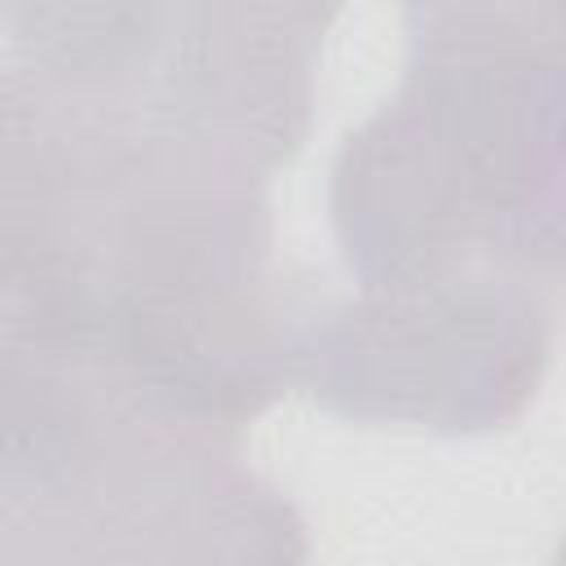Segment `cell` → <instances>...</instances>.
Masks as SVG:
<instances>
[{
  "label": "cell",
  "instance_id": "4",
  "mask_svg": "<svg viewBox=\"0 0 566 566\" xmlns=\"http://www.w3.org/2000/svg\"><path fill=\"white\" fill-rule=\"evenodd\" d=\"M296 504L239 438L146 416L57 482L0 495V566H305Z\"/></svg>",
  "mask_w": 566,
  "mask_h": 566
},
{
  "label": "cell",
  "instance_id": "6",
  "mask_svg": "<svg viewBox=\"0 0 566 566\" xmlns=\"http://www.w3.org/2000/svg\"><path fill=\"white\" fill-rule=\"evenodd\" d=\"M142 137L146 128L119 93L31 62L0 66V234L66 212Z\"/></svg>",
  "mask_w": 566,
  "mask_h": 566
},
{
  "label": "cell",
  "instance_id": "5",
  "mask_svg": "<svg viewBox=\"0 0 566 566\" xmlns=\"http://www.w3.org/2000/svg\"><path fill=\"white\" fill-rule=\"evenodd\" d=\"M332 18V4H159L133 84L142 128L265 181L310 133Z\"/></svg>",
  "mask_w": 566,
  "mask_h": 566
},
{
  "label": "cell",
  "instance_id": "3",
  "mask_svg": "<svg viewBox=\"0 0 566 566\" xmlns=\"http://www.w3.org/2000/svg\"><path fill=\"white\" fill-rule=\"evenodd\" d=\"M548 354L553 283L464 265L323 305L301 385L332 416L460 438L513 424L539 394Z\"/></svg>",
  "mask_w": 566,
  "mask_h": 566
},
{
  "label": "cell",
  "instance_id": "2",
  "mask_svg": "<svg viewBox=\"0 0 566 566\" xmlns=\"http://www.w3.org/2000/svg\"><path fill=\"white\" fill-rule=\"evenodd\" d=\"M398 93L332 164V226L363 287L464 265L557 279L562 9L411 4Z\"/></svg>",
  "mask_w": 566,
  "mask_h": 566
},
{
  "label": "cell",
  "instance_id": "1",
  "mask_svg": "<svg viewBox=\"0 0 566 566\" xmlns=\"http://www.w3.org/2000/svg\"><path fill=\"white\" fill-rule=\"evenodd\" d=\"M270 248L261 177L146 133L66 212L0 234V340L106 363L164 416L239 438L301 385L323 305Z\"/></svg>",
  "mask_w": 566,
  "mask_h": 566
}]
</instances>
